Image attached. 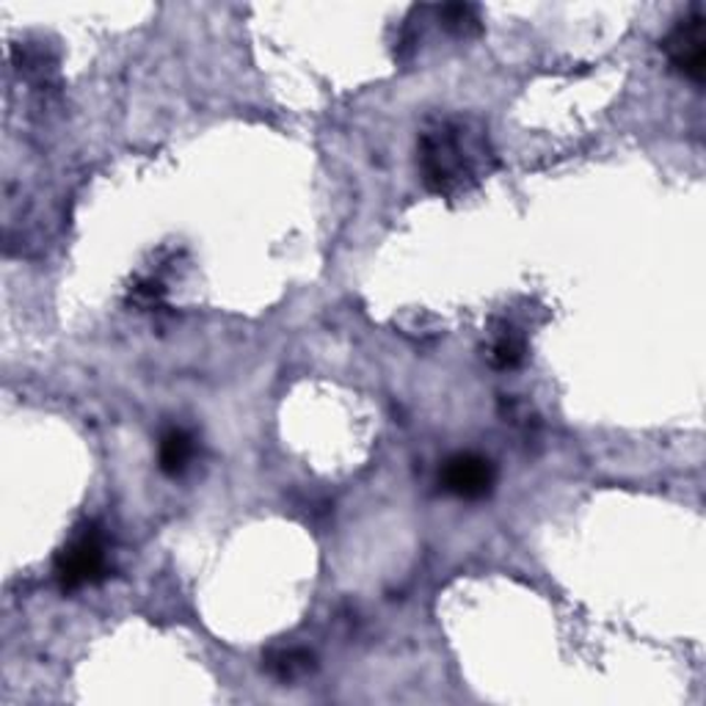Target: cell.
Here are the masks:
<instances>
[{"label": "cell", "mask_w": 706, "mask_h": 706, "mask_svg": "<svg viewBox=\"0 0 706 706\" xmlns=\"http://www.w3.org/2000/svg\"><path fill=\"white\" fill-rule=\"evenodd\" d=\"M417 164L430 193L456 197L492 175L497 169V155L486 125L475 116H445L419 133Z\"/></svg>", "instance_id": "1"}, {"label": "cell", "mask_w": 706, "mask_h": 706, "mask_svg": "<svg viewBox=\"0 0 706 706\" xmlns=\"http://www.w3.org/2000/svg\"><path fill=\"white\" fill-rule=\"evenodd\" d=\"M111 571V563H108V549L105 538H102L100 527L86 525L69 538L61 547V552L56 554V565H53V574H56L58 587L64 594H75L86 585H97L102 582Z\"/></svg>", "instance_id": "2"}, {"label": "cell", "mask_w": 706, "mask_h": 706, "mask_svg": "<svg viewBox=\"0 0 706 706\" xmlns=\"http://www.w3.org/2000/svg\"><path fill=\"white\" fill-rule=\"evenodd\" d=\"M439 483L447 494L467 503L486 500L497 483V469L481 452H452L439 469Z\"/></svg>", "instance_id": "3"}, {"label": "cell", "mask_w": 706, "mask_h": 706, "mask_svg": "<svg viewBox=\"0 0 706 706\" xmlns=\"http://www.w3.org/2000/svg\"><path fill=\"white\" fill-rule=\"evenodd\" d=\"M668 61L693 83H704L706 75V45H704V12L701 7H693V12L684 14L668 36L662 40Z\"/></svg>", "instance_id": "4"}, {"label": "cell", "mask_w": 706, "mask_h": 706, "mask_svg": "<svg viewBox=\"0 0 706 706\" xmlns=\"http://www.w3.org/2000/svg\"><path fill=\"white\" fill-rule=\"evenodd\" d=\"M317 668L315 654L304 646H288V649H271L266 654V671L271 673L277 682L290 684L299 679L310 676Z\"/></svg>", "instance_id": "5"}, {"label": "cell", "mask_w": 706, "mask_h": 706, "mask_svg": "<svg viewBox=\"0 0 706 706\" xmlns=\"http://www.w3.org/2000/svg\"><path fill=\"white\" fill-rule=\"evenodd\" d=\"M193 458V436L182 428H169L160 436L158 445V467L164 475L177 478L188 469Z\"/></svg>", "instance_id": "6"}, {"label": "cell", "mask_w": 706, "mask_h": 706, "mask_svg": "<svg viewBox=\"0 0 706 706\" xmlns=\"http://www.w3.org/2000/svg\"><path fill=\"white\" fill-rule=\"evenodd\" d=\"M434 12L441 29H445L447 34L458 36V40L478 36L483 31L481 9L472 7V3H445V7H436Z\"/></svg>", "instance_id": "7"}, {"label": "cell", "mask_w": 706, "mask_h": 706, "mask_svg": "<svg viewBox=\"0 0 706 706\" xmlns=\"http://www.w3.org/2000/svg\"><path fill=\"white\" fill-rule=\"evenodd\" d=\"M527 357V345L522 339V334H516L511 326H503L492 339V348H489V362L497 370H514L525 362Z\"/></svg>", "instance_id": "8"}, {"label": "cell", "mask_w": 706, "mask_h": 706, "mask_svg": "<svg viewBox=\"0 0 706 706\" xmlns=\"http://www.w3.org/2000/svg\"><path fill=\"white\" fill-rule=\"evenodd\" d=\"M166 288L158 282V279H144L136 288H131V295H127V304L138 306V310H155V306L164 304Z\"/></svg>", "instance_id": "9"}]
</instances>
